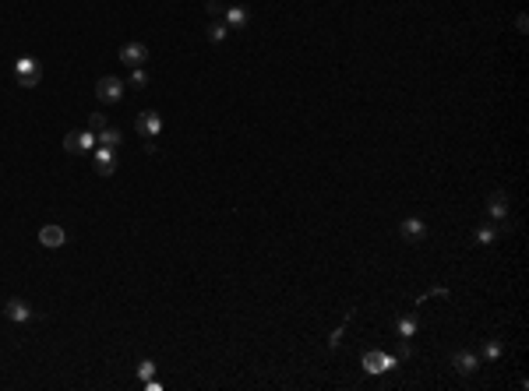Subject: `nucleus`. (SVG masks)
Returning <instances> with one entry per match:
<instances>
[{"label": "nucleus", "instance_id": "423d86ee", "mask_svg": "<svg viewBox=\"0 0 529 391\" xmlns=\"http://www.w3.org/2000/svg\"><path fill=\"white\" fill-rule=\"evenodd\" d=\"M508 212H512L508 190H494L491 198H487V215H491V223H508Z\"/></svg>", "mask_w": 529, "mask_h": 391}, {"label": "nucleus", "instance_id": "dca6fc26", "mask_svg": "<svg viewBox=\"0 0 529 391\" xmlns=\"http://www.w3.org/2000/svg\"><path fill=\"white\" fill-rule=\"evenodd\" d=\"M501 353H504V346H501V338H491L487 346H484V353H480V360H487V363H494V360H501Z\"/></svg>", "mask_w": 529, "mask_h": 391}, {"label": "nucleus", "instance_id": "9b49d317", "mask_svg": "<svg viewBox=\"0 0 529 391\" xmlns=\"http://www.w3.org/2000/svg\"><path fill=\"white\" fill-rule=\"evenodd\" d=\"M145 60H149V46H145V42H127V46H120V64L141 67Z\"/></svg>", "mask_w": 529, "mask_h": 391}, {"label": "nucleus", "instance_id": "ddd939ff", "mask_svg": "<svg viewBox=\"0 0 529 391\" xmlns=\"http://www.w3.org/2000/svg\"><path fill=\"white\" fill-rule=\"evenodd\" d=\"M399 233H402V240H410V243H417V240H423L427 236V223L423 218H402V226H399Z\"/></svg>", "mask_w": 529, "mask_h": 391}, {"label": "nucleus", "instance_id": "5701e85b", "mask_svg": "<svg viewBox=\"0 0 529 391\" xmlns=\"http://www.w3.org/2000/svg\"><path fill=\"white\" fill-rule=\"evenodd\" d=\"M515 29H519V32H529V18H526V14L515 18Z\"/></svg>", "mask_w": 529, "mask_h": 391}, {"label": "nucleus", "instance_id": "9d476101", "mask_svg": "<svg viewBox=\"0 0 529 391\" xmlns=\"http://www.w3.org/2000/svg\"><path fill=\"white\" fill-rule=\"evenodd\" d=\"M39 243H42L46 251H60L64 243H67V229H64V226H57V223L42 226V229H39Z\"/></svg>", "mask_w": 529, "mask_h": 391}, {"label": "nucleus", "instance_id": "6e6552de", "mask_svg": "<svg viewBox=\"0 0 529 391\" xmlns=\"http://www.w3.org/2000/svg\"><path fill=\"white\" fill-rule=\"evenodd\" d=\"M452 366H455V374L469 377V374H476V370H480V353H473V349H459V353H452Z\"/></svg>", "mask_w": 529, "mask_h": 391}, {"label": "nucleus", "instance_id": "f8f14e48", "mask_svg": "<svg viewBox=\"0 0 529 391\" xmlns=\"http://www.w3.org/2000/svg\"><path fill=\"white\" fill-rule=\"evenodd\" d=\"M230 29H247L251 25V11L244 8V4H230V8H223V14H219Z\"/></svg>", "mask_w": 529, "mask_h": 391}, {"label": "nucleus", "instance_id": "f03ea898", "mask_svg": "<svg viewBox=\"0 0 529 391\" xmlns=\"http://www.w3.org/2000/svg\"><path fill=\"white\" fill-rule=\"evenodd\" d=\"M95 144H99V138H95V131H71L67 138H64V149L71 152V155H88V152H95Z\"/></svg>", "mask_w": 529, "mask_h": 391}, {"label": "nucleus", "instance_id": "f3484780", "mask_svg": "<svg viewBox=\"0 0 529 391\" xmlns=\"http://www.w3.org/2000/svg\"><path fill=\"white\" fill-rule=\"evenodd\" d=\"M95 138H99V144H110V149H116V144L124 141V134H120L116 127H103V131L95 134Z\"/></svg>", "mask_w": 529, "mask_h": 391}, {"label": "nucleus", "instance_id": "0eeeda50", "mask_svg": "<svg viewBox=\"0 0 529 391\" xmlns=\"http://www.w3.org/2000/svg\"><path fill=\"white\" fill-rule=\"evenodd\" d=\"M399 360L389 356V353H378V349H367L364 353V370L367 374H384V370H395Z\"/></svg>", "mask_w": 529, "mask_h": 391}, {"label": "nucleus", "instance_id": "aec40b11", "mask_svg": "<svg viewBox=\"0 0 529 391\" xmlns=\"http://www.w3.org/2000/svg\"><path fill=\"white\" fill-rule=\"evenodd\" d=\"M149 85V75L141 67H131V88H145Z\"/></svg>", "mask_w": 529, "mask_h": 391}, {"label": "nucleus", "instance_id": "4468645a", "mask_svg": "<svg viewBox=\"0 0 529 391\" xmlns=\"http://www.w3.org/2000/svg\"><path fill=\"white\" fill-rule=\"evenodd\" d=\"M417 331H420V317H417V314H402V317H395V335H399L402 342H410Z\"/></svg>", "mask_w": 529, "mask_h": 391}, {"label": "nucleus", "instance_id": "1a4fd4ad", "mask_svg": "<svg viewBox=\"0 0 529 391\" xmlns=\"http://www.w3.org/2000/svg\"><path fill=\"white\" fill-rule=\"evenodd\" d=\"M4 317H8V321H14V325H29L32 321V307L25 303V300H18V297H11L8 303H4Z\"/></svg>", "mask_w": 529, "mask_h": 391}, {"label": "nucleus", "instance_id": "6ab92c4d", "mask_svg": "<svg viewBox=\"0 0 529 391\" xmlns=\"http://www.w3.org/2000/svg\"><path fill=\"white\" fill-rule=\"evenodd\" d=\"M152 377H156V363H152V360H141V363H138V381L145 384V381H152Z\"/></svg>", "mask_w": 529, "mask_h": 391}, {"label": "nucleus", "instance_id": "20e7f679", "mask_svg": "<svg viewBox=\"0 0 529 391\" xmlns=\"http://www.w3.org/2000/svg\"><path fill=\"white\" fill-rule=\"evenodd\" d=\"M92 162H95V173L99 177H113L116 173V149H110V144H95Z\"/></svg>", "mask_w": 529, "mask_h": 391}, {"label": "nucleus", "instance_id": "412c9836", "mask_svg": "<svg viewBox=\"0 0 529 391\" xmlns=\"http://www.w3.org/2000/svg\"><path fill=\"white\" fill-rule=\"evenodd\" d=\"M103 127H106V116H103V113H92V116H88V131L99 134Z\"/></svg>", "mask_w": 529, "mask_h": 391}, {"label": "nucleus", "instance_id": "4be33fe9", "mask_svg": "<svg viewBox=\"0 0 529 391\" xmlns=\"http://www.w3.org/2000/svg\"><path fill=\"white\" fill-rule=\"evenodd\" d=\"M343 335H346V325H339V328H335V331H332V338H328V346H332V349H339V342H343Z\"/></svg>", "mask_w": 529, "mask_h": 391}, {"label": "nucleus", "instance_id": "a211bd4d", "mask_svg": "<svg viewBox=\"0 0 529 391\" xmlns=\"http://www.w3.org/2000/svg\"><path fill=\"white\" fill-rule=\"evenodd\" d=\"M226 32H230V25H226L223 18H215L212 25H208V39H212V42H223V39H226Z\"/></svg>", "mask_w": 529, "mask_h": 391}, {"label": "nucleus", "instance_id": "2eb2a0df", "mask_svg": "<svg viewBox=\"0 0 529 391\" xmlns=\"http://www.w3.org/2000/svg\"><path fill=\"white\" fill-rule=\"evenodd\" d=\"M494 240H497V226H476L473 243H480V247H491Z\"/></svg>", "mask_w": 529, "mask_h": 391}, {"label": "nucleus", "instance_id": "f257e3e1", "mask_svg": "<svg viewBox=\"0 0 529 391\" xmlns=\"http://www.w3.org/2000/svg\"><path fill=\"white\" fill-rule=\"evenodd\" d=\"M14 81H18L21 88H36V85L42 81V64H39L36 57H18V64H14Z\"/></svg>", "mask_w": 529, "mask_h": 391}, {"label": "nucleus", "instance_id": "7ed1b4c3", "mask_svg": "<svg viewBox=\"0 0 529 391\" xmlns=\"http://www.w3.org/2000/svg\"><path fill=\"white\" fill-rule=\"evenodd\" d=\"M95 95H99V103L116 106L120 99H124V81L113 78V75H106V78H99V85H95Z\"/></svg>", "mask_w": 529, "mask_h": 391}, {"label": "nucleus", "instance_id": "39448f33", "mask_svg": "<svg viewBox=\"0 0 529 391\" xmlns=\"http://www.w3.org/2000/svg\"><path fill=\"white\" fill-rule=\"evenodd\" d=\"M134 127H138V134H141V138H149V141H156V138L162 134V116H159L156 110H145V113H138V120H134Z\"/></svg>", "mask_w": 529, "mask_h": 391}]
</instances>
